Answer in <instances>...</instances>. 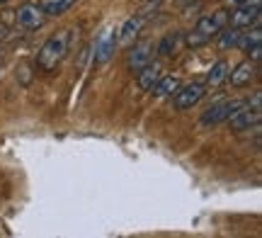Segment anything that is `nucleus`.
Masks as SVG:
<instances>
[{
    "label": "nucleus",
    "instance_id": "1",
    "mask_svg": "<svg viewBox=\"0 0 262 238\" xmlns=\"http://www.w3.org/2000/svg\"><path fill=\"white\" fill-rule=\"evenodd\" d=\"M68 44H71V32L63 29V32H58L54 37H49L41 49H39L37 54V66L41 71H54V68L61 63L68 54Z\"/></svg>",
    "mask_w": 262,
    "mask_h": 238
},
{
    "label": "nucleus",
    "instance_id": "2",
    "mask_svg": "<svg viewBox=\"0 0 262 238\" xmlns=\"http://www.w3.org/2000/svg\"><path fill=\"white\" fill-rule=\"evenodd\" d=\"M260 117H262V95L255 93L253 102L245 100V105L228 119V124H231L233 132H248V129H253V126L260 124Z\"/></svg>",
    "mask_w": 262,
    "mask_h": 238
},
{
    "label": "nucleus",
    "instance_id": "3",
    "mask_svg": "<svg viewBox=\"0 0 262 238\" xmlns=\"http://www.w3.org/2000/svg\"><path fill=\"white\" fill-rule=\"evenodd\" d=\"M243 105H245V100H226V102L211 105L204 115H202L199 122H202V126H216V124H221V122H228Z\"/></svg>",
    "mask_w": 262,
    "mask_h": 238
},
{
    "label": "nucleus",
    "instance_id": "4",
    "mask_svg": "<svg viewBox=\"0 0 262 238\" xmlns=\"http://www.w3.org/2000/svg\"><path fill=\"white\" fill-rule=\"evenodd\" d=\"M206 90L209 88L204 85V83H189V85H180L175 93H172V105H175V110H192V107L202 100V97L206 95Z\"/></svg>",
    "mask_w": 262,
    "mask_h": 238
},
{
    "label": "nucleus",
    "instance_id": "5",
    "mask_svg": "<svg viewBox=\"0 0 262 238\" xmlns=\"http://www.w3.org/2000/svg\"><path fill=\"white\" fill-rule=\"evenodd\" d=\"M224 27H228V12L226 10H216L211 15H202L194 29L199 34H204L206 39H214Z\"/></svg>",
    "mask_w": 262,
    "mask_h": 238
},
{
    "label": "nucleus",
    "instance_id": "6",
    "mask_svg": "<svg viewBox=\"0 0 262 238\" xmlns=\"http://www.w3.org/2000/svg\"><path fill=\"white\" fill-rule=\"evenodd\" d=\"M153 56H156V41H150V39H146V41H139L136 47L129 51V68L134 71V73H139L143 66H148L150 61H153Z\"/></svg>",
    "mask_w": 262,
    "mask_h": 238
},
{
    "label": "nucleus",
    "instance_id": "7",
    "mask_svg": "<svg viewBox=\"0 0 262 238\" xmlns=\"http://www.w3.org/2000/svg\"><path fill=\"white\" fill-rule=\"evenodd\" d=\"M15 19H17L25 29H41L44 22H47V15L41 12V8H39L37 3H25V5L15 12Z\"/></svg>",
    "mask_w": 262,
    "mask_h": 238
},
{
    "label": "nucleus",
    "instance_id": "8",
    "mask_svg": "<svg viewBox=\"0 0 262 238\" xmlns=\"http://www.w3.org/2000/svg\"><path fill=\"white\" fill-rule=\"evenodd\" d=\"M253 25H260V5H243L228 15V27L248 29Z\"/></svg>",
    "mask_w": 262,
    "mask_h": 238
},
{
    "label": "nucleus",
    "instance_id": "9",
    "mask_svg": "<svg viewBox=\"0 0 262 238\" xmlns=\"http://www.w3.org/2000/svg\"><path fill=\"white\" fill-rule=\"evenodd\" d=\"M146 15H141V12H136V15H131L126 22L122 25V29H119V37H117V41L119 44H124V47H129L134 39L141 34V29H143V25H146Z\"/></svg>",
    "mask_w": 262,
    "mask_h": 238
},
{
    "label": "nucleus",
    "instance_id": "10",
    "mask_svg": "<svg viewBox=\"0 0 262 238\" xmlns=\"http://www.w3.org/2000/svg\"><path fill=\"white\" fill-rule=\"evenodd\" d=\"M160 76H163V68L158 66V63H153L150 61L148 66H143L139 71V78H136V85L143 90V93H150L153 90V85L160 80Z\"/></svg>",
    "mask_w": 262,
    "mask_h": 238
},
{
    "label": "nucleus",
    "instance_id": "11",
    "mask_svg": "<svg viewBox=\"0 0 262 238\" xmlns=\"http://www.w3.org/2000/svg\"><path fill=\"white\" fill-rule=\"evenodd\" d=\"M255 78V63L248 58L243 63H238L233 68V73H228L226 80H231V85L233 88H243V85H250V80Z\"/></svg>",
    "mask_w": 262,
    "mask_h": 238
},
{
    "label": "nucleus",
    "instance_id": "12",
    "mask_svg": "<svg viewBox=\"0 0 262 238\" xmlns=\"http://www.w3.org/2000/svg\"><path fill=\"white\" fill-rule=\"evenodd\" d=\"M78 0H39L37 5L41 8V12L47 15V17H61L63 12L73 8Z\"/></svg>",
    "mask_w": 262,
    "mask_h": 238
},
{
    "label": "nucleus",
    "instance_id": "13",
    "mask_svg": "<svg viewBox=\"0 0 262 238\" xmlns=\"http://www.w3.org/2000/svg\"><path fill=\"white\" fill-rule=\"evenodd\" d=\"M228 73H231V66H228V61H216L214 66L209 68V73H206V80H204V85L206 88H216V85H221L226 78H228Z\"/></svg>",
    "mask_w": 262,
    "mask_h": 238
},
{
    "label": "nucleus",
    "instance_id": "14",
    "mask_svg": "<svg viewBox=\"0 0 262 238\" xmlns=\"http://www.w3.org/2000/svg\"><path fill=\"white\" fill-rule=\"evenodd\" d=\"M114 47H117V34L110 32L107 37L100 39V44H97V49H95V61H97V63L110 61V56L114 54Z\"/></svg>",
    "mask_w": 262,
    "mask_h": 238
},
{
    "label": "nucleus",
    "instance_id": "15",
    "mask_svg": "<svg viewBox=\"0 0 262 238\" xmlns=\"http://www.w3.org/2000/svg\"><path fill=\"white\" fill-rule=\"evenodd\" d=\"M180 88V78L175 76H160V80L153 85V95L156 97H172V93Z\"/></svg>",
    "mask_w": 262,
    "mask_h": 238
},
{
    "label": "nucleus",
    "instance_id": "16",
    "mask_svg": "<svg viewBox=\"0 0 262 238\" xmlns=\"http://www.w3.org/2000/svg\"><path fill=\"white\" fill-rule=\"evenodd\" d=\"M178 41H180V32H170V34H165V37L156 44V54H158V56H172L175 49H178Z\"/></svg>",
    "mask_w": 262,
    "mask_h": 238
},
{
    "label": "nucleus",
    "instance_id": "17",
    "mask_svg": "<svg viewBox=\"0 0 262 238\" xmlns=\"http://www.w3.org/2000/svg\"><path fill=\"white\" fill-rule=\"evenodd\" d=\"M260 41H262L260 25H253V27H248V32L243 29V34H241V39H238V44H235V47H241L243 51H248L250 47H255V44H260Z\"/></svg>",
    "mask_w": 262,
    "mask_h": 238
},
{
    "label": "nucleus",
    "instance_id": "18",
    "mask_svg": "<svg viewBox=\"0 0 262 238\" xmlns=\"http://www.w3.org/2000/svg\"><path fill=\"white\" fill-rule=\"evenodd\" d=\"M241 34H243V29L238 27H228V29H221L216 37H219V47L221 49H233L235 44H238V39H241Z\"/></svg>",
    "mask_w": 262,
    "mask_h": 238
},
{
    "label": "nucleus",
    "instance_id": "19",
    "mask_svg": "<svg viewBox=\"0 0 262 238\" xmlns=\"http://www.w3.org/2000/svg\"><path fill=\"white\" fill-rule=\"evenodd\" d=\"M206 41H209V39H206L204 34H199L196 29H192L187 34V47H204Z\"/></svg>",
    "mask_w": 262,
    "mask_h": 238
},
{
    "label": "nucleus",
    "instance_id": "20",
    "mask_svg": "<svg viewBox=\"0 0 262 238\" xmlns=\"http://www.w3.org/2000/svg\"><path fill=\"white\" fill-rule=\"evenodd\" d=\"M160 5H163V0H146V3H143V8H141L139 12H141V15H146V17H148L150 12H156V10H158Z\"/></svg>",
    "mask_w": 262,
    "mask_h": 238
},
{
    "label": "nucleus",
    "instance_id": "21",
    "mask_svg": "<svg viewBox=\"0 0 262 238\" xmlns=\"http://www.w3.org/2000/svg\"><path fill=\"white\" fill-rule=\"evenodd\" d=\"M245 54H250V61H253V63H257V61L262 58V41H260V44H255V47H250Z\"/></svg>",
    "mask_w": 262,
    "mask_h": 238
},
{
    "label": "nucleus",
    "instance_id": "22",
    "mask_svg": "<svg viewBox=\"0 0 262 238\" xmlns=\"http://www.w3.org/2000/svg\"><path fill=\"white\" fill-rule=\"evenodd\" d=\"M262 0H228V5L233 8H243V5H260Z\"/></svg>",
    "mask_w": 262,
    "mask_h": 238
},
{
    "label": "nucleus",
    "instance_id": "23",
    "mask_svg": "<svg viewBox=\"0 0 262 238\" xmlns=\"http://www.w3.org/2000/svg\"><path fill=\"white\" fill-rule=\"evenodd\" d=\"M178 3H182V5H187V3H194V0H178Z\"/></svg>",
    "mask_w": 262,
    "mask_h": 238
},
{
    "label": "nucleus",
    "instance_id": "24",
    "mask_svg": "<svg viewBox=\"0 0 262 238\" xmlns=\"http://www.w3.org/2000/svg\"><path fill=\"white\" fill-rule=\"evenodd\" d=\"M5 3H8V0H0V5H5Z\"/></svg>",
    "mask_w": 262,
    "mask_h": 238
}]
</instances>
